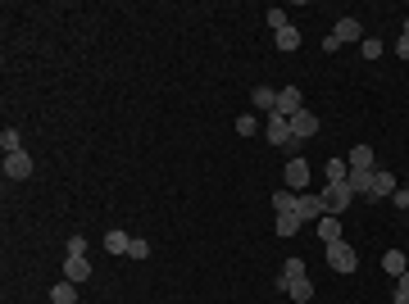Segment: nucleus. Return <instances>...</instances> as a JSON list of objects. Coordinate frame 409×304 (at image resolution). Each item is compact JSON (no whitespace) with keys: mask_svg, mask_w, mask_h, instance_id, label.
I'll return each instance as SVG.
<instances>
[{"mask_svg":"<svg viewBox=\"0 0 409 304\" xmlns=\"http://www.w3.org/2000/svg\"><path fill=\"white\" fill-rule=\"evenodd\" d=\"M264 136H269V145H278V150H291L296 154V136H291V119H282V114H269L264 119Z\"/></svg>","mask_w":409,"mask_h":304,"instance_id":"1","label":"nucleus"},{"mask_svg":"<svg viewBox=\"0 0 409 304\" xmlns=\"http://www.w3.org/2000/svg\"><path fill=\"white\" fill-rule=\"evenodd\" d=\"M287 186L291 191H305V186H310V163L305 159H287Z\"/></svg>","mask_w":409,"mask_h":304,"instance_id":"11","label":"nucleus"},{"mask_svg":"<svg viewBox=\"0 0 409 304\" xmlns=\"http://www.w3.org/2000/svg\"><path fill=\"white\" fill-rule=\"evenodd\" d=\"M396 54H400V59H409V28L400 32V41H396Z\"/></svg>","mask_w":409,"mask_h":304,"instance_id":"31","label":"nucleus"},{"mask_svg":"<svg viewBox=\"0 0 409 304\" xmlns=\"http://www.w3.org/2000/svg\"><path fill=\"white\" fill-rule=\"evenodd\" d=\"M296 218H301V223H318V218H323V196H296Z\"/></svg>","mask_w":409,"mask_h":304,"instance_id":"7","label":"nucleus"},{"mask_svg":"<svg viewBox=\"0 0 409 304\" xmlns=\"http://www.w3.org/2000/svg\"><path fill=\"white\" fill-rule=\"evenodd\" d=\"M250 105L264 109V119L278 114V87H255V91H250Z\"/></svg>","mask_w":409,"mask_h":304,"instance_id":"10","label":"nucleus"},{"mask_svg":"<svg viewBox=\"0 0 409 304\" xmlns=\"http://www.w3.org/2000/svg\"><path fill=\"white\" fill-rule=\"evenodd\" d=\"M391 304H409V295H405V291H396V300H391Z\"/></svg>","mask_w":409,"mask_h":304,"instance_id":"33","label":"nucleus"},{"mask_svg":"<svg viewBox=\"0 0 409 304\" xmlns=\"http://www.w3.org/2000/svg\"><path fill=\"white\" fill-rule=\"evenodd\" d=\"M287 295H291L296 304H310V300H314V282H310V277H296V282L287 286Z\"/></svg>","mask_w":409,"mask_h":304,"instance_id":"15","label":"nucleus"},{"mask_svg":"<svg viewBox=\"0 0 409 304\" xmlns=\"http://www.w3.org/2000/svg\"><path fill=\"white\" fill-rule=\"evenodd\" d=\"M264 19H269V28H273V32H282V28H291L287 10H269V14H264Z\"/></svg>","mask_w":409,"mask_h":304,"instance_id":"26","label":"nucleus"},{"mask_svg":"<svg viewBox=\"0 0 409 304\" xmlns=\"http://www.w3.org/2000/svg\"><path fill=\"white\" fill-rule=\"evenodd\" d=\"M391 205H396V209H405V214H409V186H396V196H391Z\"/></svg>","mask_w":409,"mask_h":304,"instance_id":"30","label":"nucleus"},{"mask_svg":"<svg viewBox=\"0 0 409 304\" xmlns=\"http://www.w3.org/2000/svg\"><path fill=\"white\" fill-rule=\"evenodd\" d=\"M273 209H278V214H296V191H278V196H273Z\"/></svg>","mask_w":409,"mask_h":304,"instance_id":"24","label":"nucleus"},{"mask_svg":"<svg viewBox=\"0 0 409 304\" xmlns=\"http://www.w3.org/2000/svg\"><path fill=\"white\" fill-rule=\"evenodd\" d=\"M237 132H241V136H255V132H259V119H255V114H241V119H237Z\"/></svg>","mask_w":409,"mask_h":304,"instance_id":"28","label":"nucleus"},{"mask_svg":"<svg viewBox=\"0 0 409 304\" xmlns=\"http://www.w3.org/2000/svg\"><path fill=\"white\" fill-rule=\"evenodd\" d=\"M128 259H151V241L132 236V245H128Z\"/></svg>","mask_w":409,"mask_h":304,"instance_id":"25","label":"nucleus"},{"mask_svg":"<svg viewBox=\"0 0 409 304\" xmlns=\"http://www.w3.org/2000/svg\"><path fill=\"white\" fill-rule=\"evenodd\" d=\"M5 177H10V182H28V177H32V154L28 150L5 154Z\"/></svg>","mask_w":409,"mask_h":304,"instance_id":"5","label":"nucleus"},{"mask_svg":"<svg viewBox=\"0 0 409 304\" xmlns=\"http://www.w3.org/2000/svg\"><path fill=\"white\" fill-rule=\"evenodd\" d=\"M327 268L332 272H355L359 268V254H355V245H350V241H332V245H327Z\"/></svg>","mask_w":409,"mask_h":304,"instance_id":"2","label":"nucleus"},{"mask_svg":"<svg viewBox=\"0 0 409 304\" xmlns=\"http://www.w3.org/2000/svg\"><path fill=\"white\" fill-rule=\"evenodd\" d=\"M382 268H387V272H391V277H405V268H409V259H405V254H400V250H387V254H382Z\"/></svg>","mask_w":409,"mask_h":304,"instance_id":"19","label":"nucleus"},{"mask_svg":"<svg viewBox=\"0 0 409 304\" xmlns=\"http://www.w3.org/2000/svg\"><path fill=\"white\" fill-rule=\"evenodd\" d=\"M305 223L296 214H278V223H273V232H278V236H296V232H301Z\"/></svg>","mask_w":409,"mask_h":304,"instance_id":"20","label":"nucleus"},{"mask_svg":"<svg viewBox=\"0 0 409 304\" xmlns=\"http://www.w3.org/2000/svg\"><path fill=\"white\" fill-rule=\"evenodd\" d=\"M405 28H409V23H405Z\"/></svg>","mask_w":409,"mask_h":304,"instance_id":"34","label":"nucleus"},{"mask_svg":"<svg viewBox=\"0 0 409 304\" xmlns=\"http://www.w3.org/2000/svg\"><path fill=\"white\" fill-rule=\"evenodd\" d=\"M0 150H5V154H19L23 150V136L14 128H5V132H0Z\"/></svg>","mask_w":409,"mask_h":304,"instance_id":"23","label":"nucleus"},{"mask_svg":"<svg viewBox=\"0 0 409 304\" xmlns=\"http://www.w3.org/2000/svg\"><path fill=\"white\" fill-rule=\"evenodd\" d=\"M128 245H132V236H128V232H119V227H114V232H105V250H109V254H128Z\"/></svg>","mask_w":409,"mask_h":304,"instance_id":"18","label":"nucleus"},{"mask_svg":"<svg viewBox=\"0 0 409 304\" xmlns=\"http://www.w3.org/2000/svg\"><path fill=\"white\" fill-rule=\"evenodd\" d=\"M323 173H327V186H332V182H345V177H350V163H345V159H327Z\"/></svg>","mask_w":409,"mask_h":304,"instance_id":"21","label":"nucleus"},{"mask_svg":"<svg viewBox=\"0 0 409 304\" xmlns=\"http://www.w3.org/2000/svg\"><path fill=\"white\" fill-rule=\"evenodd\" d=\"M359 54H364V59H377V54H382V41H377V37H364V41H359Z\"/></svg>","mask_w":409,"mask_h":304,"instance_id":"27","label":"nucleus"},{"mask_svg":"<svg viewBox=\"0 0 409 304\" xmlns=\"http://www.w3.org/2000/svg\"><path fill=\"white\" fill-rule=\"evenodd\" d=\"M318 128H323V123H318V114H310V109H301V114L291 119V136H296V141H310V136H318Z\"/></svg>","mask_w":409,"mask_h":304,"instance_id":"6","label":"nucleus"},{"mask_svg":"<svg viewBox=\"0 0 409 304\" xmlns=\"http://www.w3.org/2000/svg\"><path fill=\"white\" fill-rule=\"evenodd\" d=\"M345 41H364V28H359V19H341V23H336V32L323 41V50H327V54H336Z\"/></svg>","mask_w":409,"mask_h":304,"instance_id":"3","label":"nucleus"},{"mask_svg":"<svg viewBox=\"0 0 409 304\" xmlns=\"http://www.w3.org/2000/svg\"><path fill=\"white\" fill-rule=\"evenodd\" d=\"M396 291H405V295H409V268H405V277H396Z\"/></svg>","mask_w":409,"mask_h":304,"instance_id":"32","label":"nucleus"},{"mask_svg":"<svg viewBox=\"0 0 409 304\" xmlns=\"http://www.w3.org/2000/svg\"><path fill=\"white\" fill-rule=\"evenodd\" d=\"M350 200H355V191H350V186L345 182H332L323 191V214H332V218H341L345 209H350Z\"/></svg>","mask_w":409,"mask_h":304,"instance_id":"4","label":"nucleus"},{"mask_svg":"<svg viewBox=\"0 0 409 304\" xmlns=\"http://www.w3.org/2000/svg\"><path fill=\"white\" fill-rule=\"evenodd\" d=\"M86 277H91V263H86V259H77V254H68V259H64V282L82 286Z\"/></svg>","mask_w":409,"mask_h":304,"instance_id":"12","label":"nucleus"},{"mask_svg":"<svg viewBox=\"0 0 409 304\" xmlns=\"http://www.w3.org/2000/svg\"><path fill=\"white\" fill-rule=\"evenodd\" d=\"M273 45H278V50H301V28H282V32H273Z\"/></svg>","mask_w":409,"mask_h":304,"instance_id":"16","label":"nucleus"},{"mask_svg":"<svg viewBox=\"0 0 409 304\" xmlns=\"http://www.w3.org/2000/svg\"><path fill=\"white\" fill-rule=\"evenodd\" d=\"M345 163H350V173H373V145H355Z\"/></svg>","mask_w":409,"mask_h":304,"instance_id":"13","label":"nucleus"},{"mask_svg":"<svg viewBox=\"0 0 409 304\" xmlns=\"http://www.w3.org/2000/svg\"><path fill=\"white\" fill-rule=\"evenodd\" d=\"M50 304H77V286L73 282H55L50 286Z\"/></svg>","mask_w":409,"mask_h":304,"instance_id":"17","label":"nucleus"},{"mask_svg":"<svg viewBox=\"0 0 409 304\" xmlns=\"http://www.w3.org/2000/svg\"><path fill=\"white\" fill-rule=\"evenodd\" d=\"M373 173H377V168H373ZM373 173H350V177H345V186H350L355 196H368V186H373Z\"/></svg>","mask_w":409,"mask_h":304,"instance_id":"22","label":"nucleus"},{"mask_svg":"<svg viewBox=\"0 0 409 304\" xmlns=\"http://www.w3.org/2000/svg\"><path fill=\"white\" fill-rule=\"evenodd\" d=\"M68 254H77V259H86V236H68Z\"/></svg>","mask_w":409,"mask_h":304,"instance_id":"29","label":"nucleus"},{"mask_svg":"<svg viewBox=\"0 0 409 304\" xmlns=\"http://www.w3.org/2000/svg\"><path fill=\"white\" fill-rule=\"evenodd\" d=\"M396 177H391L387 173V168H377V173H373V186H368V196H373V200H391V196H396Z\"/></svg>","mask_w":409,"mask_h":304,"instance_id":"9","label":"nucleus"},{"mask_svg":"<svg viewBox=\"0 0 409 304\" xmlns=\"http://www.w3.org/2000/svg\"><path fill=\"white\" fill-rule=\"evenodd\" d=\"M301 109H305L301 87H282V91H278V114H282V119H296Z\"/></svg>","mask_w":409,"mask_h":304,"instance_id":"8","label":"nucleus"},{"mask_svg":"<svg viewBox=\"0 0 409 304\" xmlns=\"http://www.w3.org/2000/svg\"><path fill=\"white\" fill-rule=\"evenodd\" d=\"M318 236H323V245H332V241H341V218L323 214V218H318Z\"/></svg>","mask_w":409,"mask_h":304,"instance_id":"14","label":"nucleus"}]
</instances>
